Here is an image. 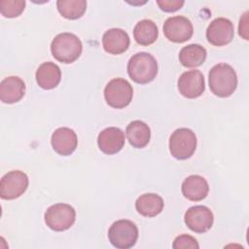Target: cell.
Listing matches in <instances>:
<instances>
[{"label": "cell", "instance_id": "1", "mask_svg": "<svg viewBox=\"0 0 249 249\" xmlns=\"http://www.w3.org/2000/svg\"><path fill=\"white\" fill-rule=\"evenodd\" d=\"M208 82L210 90L215 95L229 97L237 87V76L230 64L218 63L210 69Z\"/></svg>", "mask_w": 249, "mask_h": 249}, {"label": "cell", "instance_id": "2", "mask_svg": "<svg viewBox=\"0 0 249 249\" xmlns=\"http://www.w3.org/2000/svg\"><path fill=\"white\" fill-rule=\"evenodd\" d=\"M83 51L81 40L73 33L62 32L52 41L51 52L53 56L62 63H72L78 59Z\"/></svg>", "mask_w": 249, "mask_h": 249}, {"label": "cell", "instance_id": "3", "mask_svg": "<svg viewBox=\"0 0 249 249\" xmlns=\"http://www.w3.org/2000/svg\"><path fill=\"white\" fill-rule=\"evenodd\" d=\"M127 73L137 84H148L158 74V62L149 53L140 52L133 54L127 62Z\"/></svg>", "mask_w": 249, "mask_h": 249}, {"label": "cell", "instance_id": "4", "mask_svg": "<svg viewBox=\"0 0 249 249\" xmlns=\"http://www.w3.org/2000/svg\"><path fill=\"white\" fill-rule=\"evenodd\" d=\"M108 238L111 244L116 248H131L135 245L138 238L137 226L130 220H118L109 228Z\"/></svg>", "mask_w": 249, "mask_h": 249}, {"label": "cell", "instance_id": "5", "mask_svg": "<svg viewBox=\"0 0 249 249\" xmlns=\"http://www.w3.org/2000/svg\"><path fill=\"white\" fill-rule=\"evenodd\" d=\"M196 136L193 130L181 127L172 132L169 138V151L177 160L191 158L196 148Z\"/></svg>", "mask_w": 249, "mask_h": 249}, {"label": "cell", "instance_id": "6", "mask_svg": "<svg viewBox=\"0 0 249 249\" xmlns=\"http://www.w3.org/2000/svg\"><path fill=\"white\" fill-rule=\"evenodd\" d=\"M132 96V86L123 78L112 79L104 89V98L107 104L116 109L126 107L131 102Z\"/></svg>", "mask_w": 249, "mask_h": 249}, {"label": "cell", "instance_id": "7", "mask_svg": "<svg viewBox=\"0 0 249 249\" xmlns=\"http://www.w3.org/2000/svg\"><path fill=\"white\" fill-rule=\"evenodd\" d=\"M46 225L54 231L68 230L76 220L75 209L67 203H55L45 212Z\"/></svg>", "mask_w": 249, "mask_h": 249}, {"label": "cell", "instance_id": "8", "mask_svg": "<svg viewBox=\"0 0 249 249\" xmlns=\"http://www.w3.org/2000/svg\"><path fill=\"white\" fill-rule=\"evenodd\" d=\"M28 177L20 170H12L6 173L0 181V196L2 199L19 197L28 187Z\"/></svg>", "mask_w": 249, "mask_h": 249}, {"label": "cell", "instance_id": "9", "mask_svg": "<svg viewBox=\"0 0 249 249\" xmlns=\"http://www.w3.org/2000/svg\"><path fill=\"white\" fill-rule=\"evenodd\" d=\"M162 29L165 37L174 43L186 42L192 38L194 33L191 20L184 16L168 18L164 21Z\"/></svg>", "mask_w": 249, "mask_h": 249}, {"label": "cell", "instance_id": "10", "mask_svg": "<svg viewBox=\"0 0 249 249\" xmlns=\"http://www.w3.org/2000/svg\"><path fill=\"white\" fill-rule=\"evenodd\" d=\"M187 227L196 232L203 233L211 229L214 222L212 211L204 205H196L190 207L184 216Z\"/></svg>", "mask_w": 249, "mask_h": 249}, {"label": "cell", "instance_id": "11", "mask_svg": "<svg viewBox=\"0 0 249 249\" xmlns=\"http://www.w3.org/2000/svg\"><path fill=\"white\" fill-rule=\"evenodd\" d=\"M234 35L232 22L226 18L213 19L206 29L207 41L217 47L228 45L231 42Z\"/></svg>", "mask_w": 249, "mask_h": 249}, {"label": "cell", "instance_id": "12", "mask_svg": "<svg viewBox=\"0 0 249 249\" xmlns=\"http://www.w3.org/2000/svg\"><path fill=\"white\" fill-rule=\"evenodd\" d=\"M177 85L179 92L190 99L200 96L205 89L204 77L199 70H190L182 73Z\"/></svg>", "mask_w": 249, "mask_h": 249}, {"label": "cell", "instance_id": "13", "mask_svg": "<svg viewBox=\"0 0 249 249\" xmlns=\"http://www.w3.org/2000/svg\"><path fill=\"white\" fill-rule=\"evenodd\" d=\"M97 144L100 151L104 154H117L124 145V133L121 128L115 126L104 128L98 134Z\"/></svg>", "mask_w": 249, "mask_h": 249}, {"label": "cell", "instance_id": "14", "mask_svg": "<svg viewBox=\"0 0 249 249\" xmlns=\"http://www.w3.org/2000/svg\"><path fill=\"white\" fill-rule=\"evenodd\" d=\"M53 149L61 156H70L77 148L78 138L75 131L69 127H59L52 134Z\"/></svg>", "mask_w": 249, "mask_h": 249}, {"label": "cell", "instance_id": "15", "mask_svg": "<svg viewBox=\"0 0 249 249\" xmlns=\"http://www.w3.org/2000/svg\"><path fill=\"white\" fill-rule=\"evenodd\" d=\"M129 36L121 28H111L107 30L102 37V45L110 54H121L129 47Z\"/></svg>", "mask_w": 249, "mask_h": 249}, {"label": "cell", "instance_id": "16", "mask_svg": "<svg viewBox=\"0 0 249 249\" xmlns=\"http://www.w3.org/2000/svg\"><path fill=\"white\" fill-rule=\"evenodd\" d=\"M24 93L25 84L19 77L9 76L0 83V99L4 103H16L23 97Z\"/></svg>", "mask_w": 249, "mask_h": 249}, {"label": "cell", "instance_id": "17", "mask_svg": "<svg viewBox=\"0 0 249 249\" xmlns=\"http://www.w3.org/2000/svg\"><path fill=\"white\" fill-rule=\"evenodd\" d=\"M182 194L191 201H200L204 199L209 192L207 181L200 175H191L182 183Z\"/></svg>", "mask_w": 249, "mask_h": 249}, {"label": "cell", "instance_id": "18", "mask_svg": "<svg viewBox=\"0 0 249 249\" xmlns=\"http://www.w3.org/2000/svg\"><path fill=\"white\" fill-rule=\"evenodd\" d=\"M36 82L44 89H54L61 80L60 68L53 62H43L36 71Z\"/></svg>", "mask_w": 249, "mask_h": 249}, {"label": "cell", "instance_id": "19", "mask_svg": "<svg viewBox=\"0 0 249 249\" xmlns=\"http://www.w3.org/2000/svg\"><path fill=\"white\" fill-rule=\"evenodd\" d=\"M125 133L129 144L137 149L144 148L151 138V130L148 124L138 120L127 124Z\"/></svg>", "mask_w": 249, "mask_h": 249}, {"label": "cell", "instance_id": "20", "mask_svg": "<svg viewBox=\"0 0 249 249\" xmlns=\"http://www.w3.org/2000/svg\"><path fill=\"white\" fill-rule=\"evenodd\" d=\"M164 206L163 199L157 194L141 195L135 201V208L139 214L145 217H155L159 215Z\"/></svg>", "mask_w": 249, "mask_h": 249}, {"label": "cell", "instance_id": "21", "mask_svg": "<svg viewBox=\"0 0 249 249\" xmlns=\"http://www.w3.org/2000/svg\"><path fill=\"white\" fill-rule=\"evenodd\" d=\"M207 55L205 48L198 44H191L183 47L179 53V61L185 67L194 68L200 66Z\"/></svg>", "mask_w": 249, "mask_h": 249}, {"label": "cell", "instance_id": "22", "mask_svg": "<svg viewBox=\"0 0 249 249\" xmlns=\"http://www.w3.org/2000/svg\"><path fill=\"white\" fill-rule=\"evenodd\" d=\"M159 31L156 23L151 19H142L138 21L133 29L135 41L141 46H149L158 39Z\"/></svg>", "mask_w": 249, "mask_h": 249}, {"label": "cell", "instance_id": "23", "mask_svg": "<svg viewBox=\"0 0 249 249\" xmlns=\"http://www.w3.org/2000/svg\"><path fill=\"white\" fill-rule=\"evenodd\" d=\"M56 7L59 14L67 19L80 18L87 10L86 0H58Z\"/></svg>", "mask_w": 249, "mask_h": 249}, {"label": "cell", "instance_id": "24", "mask_svg": "<svg viewBox=\"0 0 249 249\" xmlns=\"http://www.w3.org/2000/svg\"><path fill=\"white\" fill-rule=\"evenodd\" d=\"M25 8V1L23 0H1L0 12L5 18H17Z\"/></svg>", "mask_w": 249, "mask_h": 249}, {"label": "cell", "instance_id": "25", "mask_svg": "<svg viewBox=\"0 0 249 249\" xmlns=\"http://www.w3.org/2000/svg\"><path fill=\"white\" fill-rule=\"evenodd\" d=\"M174 249H181V248H199V245L195 237L189 234H181L177 236L172 244Z\"/></svg>", "mask_w": 249, "mask_h": 249}, {"label": "cell", "instance_id": "26", "mask_svg": "<svg viewBox=\"0 0 249 249\" xmlns=\"http://www.w3.org/2000/svg\"><path fill=\"white\" fill-rule=\"evenodd\" d=\"M157 3L163 12L172 13L181 9L185 2L183 0H159Z\"/></svg>", "mask_w": 249, "mask_h": 249}, {"label": "cell", "instance_id": "27", "mask_svg": "<svg viewBox=\"0 0 249 249\" xmlns=\"http://www.w3.org/2000/svg\"><path fill=\"white\" fill-rule=\"evenodd\" d=\"M238 33L243 39L248 40V12L247 11L240 18Z\"/></svg>", "mask_w": 249, "mask_h": 249}]
</instances>
